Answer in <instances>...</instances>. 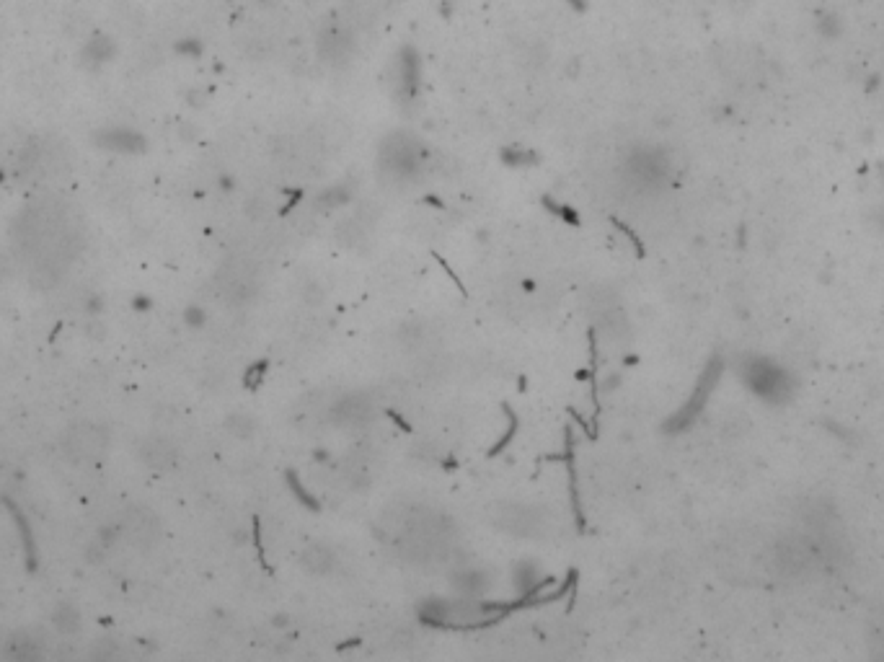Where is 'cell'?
I'll list each match as a JSON object with an SVG mask.
<instances>
[{"label":"cell","mask_w":884,"mask_h":662,"mask_svg":"<svg viewBox=\"0 0 884 662\" xmlns=\"http://www.w3.org/2000/svg\"><path fill=\"white\" fill-rule=\"evenodd\" d=\"M492 523H497L510 536L536 538L546 531V513H541V510L530 505L505 502V505H497L492 510Z\"/></svg>","instance_id":"obj_3"},{"label":"cell","mask_w":884,"mask_h":662,"mask_svg":"<svg viewBox=\"0 0 884 662\" xmlns=\"http://www.w3.org/2000/svg\"><path fill=\"white\" fill-rule=\"evenodd\" d=\"M300 567L313 577H326L337 567V554L326 544H311L300 554Z\"/></svg>","instance_id":"obj_7"},{"label":"cell","mask_w":884,"mask_h":662,"mask_svg":"<svg viewBox=\"0 0 884 662\" xmlns=\"http://www.w3.org/2000/svg\"><path fill=\"white\" fill-rule=\"evenodd\" d=\"M386 541L406 562L430 564L442 562L453 546V531L445 515L427 507H396V513L383 518Z\"/></svg>","instance_id":"obj_1"},{"label":"cell","mask_w":884,"mask_h":662,"mask_svg":"<svg viewBox=\"0 0 884 662\" xmlns=\"http://www.w3.org/2000/svg\"><path fill=\"white\" fill-rule=\"evenodd\" d=\"M626 169H629L631 179H634V182L644 189L657 187V184H660L667 174L665 163L660 161V156H654V153H636Z\"/></svg>","instance_id":"obj_6"},{"label":"cell","mask_w":884,"mask_h":662,"mask_svg":"<svg viewBox=\"0 0 884 662\" xmlns=\"http://www.w3.org/2000/svg\"><path fill=\"white\" fill-rule=\"evenodd\" d=\"M417 81H419L417 63H414V60H401L399 63V86L414 91V88H417Z\"/></svg>","instance_id":"obj_10"},{"label":"cell","mask_w":884,"mask_h":662,"mask_svg":"<svg viewBox=\"0 0 884 662\" xmlns=\"http://www.w3.org/2000/svg\"><path fill=\"white\" fill-rule=\"evenodd\" d=\"M352 32L344 21H331L321 29V37H318V50L324 55V60L329 63H342L347 60L349 52H352Z\"/></svg>","instance_id":"obj_5"},{"label":"cell","mask_w":884,"mask_h":662,"mask_svg":"<svg viewBox=\"0 0 884 662\" xmlns=\"http://www.w3.org/2000/svg\"><path fill=\"white\" fill-rule=\"evenodd\" d=\"M386 3L388 0H349L355 19H375V16L383 13V6H386Z\"/></svg>","instance_id":"obj_9"},{"label":"cell","mask_w":884,"mask_h":662,"mask_svg":"<svg viewBox=\"0 0 884 662\" xmlns=\"http://www.w3.org/2000/svg\"><path fill=\"white\" fill-rule=\"evenodd\" d=\"M145 458H148L153 466H158V469H169L171 463H174L176 453L171 450L169 443H156V448L150 445V448L145 450Z\"/></svg>","instance_id":"obj_8"},{"label":"cell","mask_w":884,"mask_h":662,"mask_svg":"<svg viewBox=\"0 0 884 662\" xmlns=\"http://www.w3.org/2000/svg\"><path fill=\"white\" fill-rule=\"evenodd\" d=\"M375 409L373 401L365 394H349L334 404L331 409V419L337 422L339 427H347V430H357V427H365L368 422H373Z\"/></svg>","instance_id":"obj_4"},{"label":"cell","mask_w":884,"mask_h":662,"mask_svg":"<svg viewBox=\"0 0 884 662\" xmlns=\"http://www.w3.org/2000/svg\"><path fill=\"white\" fill-rule=\"evenodd\" d=\"M380 171L391 182H409L417 179L424 163V148L411 135H391L380 145Z\"/></svg>","instance_id":"obj_2"}]
</instances>
